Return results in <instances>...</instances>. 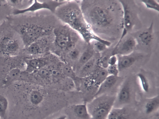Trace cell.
Segmentation results:
<instances>
[{
	"mask_svg": "<svg viewBox=\"0 0 159 119\" xmlns=\"http://www.w3.org/2000/svg\"><path fill=\"white\" fill-rule=\"evenodd\" d=\"M108 75L118 76H119V71L117 64L114 65H109L106 68Z\"/></svg>",
	"mask_w": 159,
	"mask_h": 119,
	"instance_id": "4dcf8cb0",
	"label": "cell"
},
{
	"mask_svg": "<svg viewBox=\"0 0 159 119\" xmlns=\"http://www.w3.org/2000/svg\"><path fill=\"white\" fill-rule=\"evenodd\" d=\"M95 53L91 44H88L76 63L72 67L76 73L95 55Z\"/></svg>",
	"mask_w": 159,
	"mask_h": 119,
	"instance_id": "e0dca14e",
	"label": "cell"
},
{
	"mask_svg": "<svg viewBox=\"0 0 159 119\" xmlns=\"http://www.w3.org/2000/svg\"><path fill=\"white\" fill-rule=\"evenodd\" d=\"M20 70L18 68H13L9 71L8 75L9 77L12 78L18 77L20 73Z\"/></svg>",
	"mask_w": 159,
	"mask_h": 119,
	"instance_id": "1f68e13d",
	"label": "cell"
},
{
	"mask_svg": "<svg viewBox=\"0 0 159 119\" xmlns=\"http://www.w3.org/2000/svg\"><path fill=\"white\" fill-rule=\"evenodd\" d=\"M70 30V28L66 26H60L55 28L53 30L55 45L63 51L68 42Z\"/></svg>",
	"mask_w": 159,
	"mask_h": 119,
	"instance_id": "5bb4252c",
	"label": "cell"
},
{
	"mask_svg": "<svg viewBox=\"0 0 159 119\" xmlns=\"http://www.w3.org/2000/svg\"><path fill=\"white\" fill-rule=\"evenodd\" d=\"M50 31L49 29L39 25L28 23L20 25L18 30L24 48L40 38L46 36Z\"/></svg>",
	"mask_w": 159,
	"mask_h": 119,
	"instance_id": "277c9868",
	"label": "cell"
},
{
	"mask_svg": "<svg viewBox=\"0 0 159 119\" xmlns=\"http://www.w3.org/2000/svg\"><path fill=\"white\" fill-rule=\"evenodd\" d=\"M2 1H2V0H0V4L2 2Z\"/></svg>",
	"mask_w": 159,
	"mask_h": 119,
	"instance_id": "d590c367",
	"label": "cell"
},
{
	"mask_svg": "<svg viewBox=\"0 0 159 119\" xmlns=\"http://www.w3.org/2000/svg\"><path fill=\"white\" fill-rule=\"evenodd\" d=\"M60 65L64 76L71 80L74 82L75 87H80L81 78L77 76L72 67L65 62H61Z\"/></svg>",
	"mask_w": 159,
	"mask_h": 119,
	"instance_id": "ac0fdd59",
	"label": "cell"
},
{
	"mask_svg": "<svg viewBox=\"0 0 159 119\" xmlns=\"http://www.w3.org/2000/svg\"><path fill=\"white\" fill-rule=\"evenodd\" d=\"M6 1L9 5L14 7V9L22 10L30 6L33 1L31 2L30 0H9Z\"/></svg>",
	"mask_w": 159,
	"mask_h": 119,
	"instance_id": "d4e9b609",
	"label": "cell"
},
{
	"mask_svg": "<svg viewBox=\"0 0 159 119\" xmlns=\"http://www.w3.org/2000/svg\"><path fill=\"white\" fill-rule=\"evenodd\" d=\"M80 41L75 47L70 51L64 55L66 62L73 67L76 63L86 46Z\"/></svg>",
	"mask_w": 159,
	"mask_h": 119,
	"instance_id": "2e32d148",
	"label": "cell"
},
{
	"mask_svg": "<svg viewBox=\"0 0 159 119\" xmlns=\"http://www.w3.org/2000/svg\"><path fill=\"white\" fill-rule=\"evenodd\" d=\"M8 107V101L7 98L0 94V118L3 119L6 115Z\"/></svg>",
	"mask_w": 159,
	"mask_h": 119,
	"instance_id": "83f0119b",
	"label": "cell"
},
{
	"mask_svg": "<svg viewBox=\"0 0 159 119\" xmlns=\"http://www.w3.org/2000/svg\"><path fill=\"white\" fill-rule=\"evenodd\" d=\"M115 95L104 94L94 98L87 104L90 119H107L114 107Z\"/></svg>",
	"mask_w": 159,
	"mask_h": 119,
	"instance_id": "3957f363",
	"label": "cell"
},
{
	"mask_svg": "<svg viewBox=\"0 0 159 119\" xmlns=\"http://www.w3.org/2000/svg\"><path fill=\"white\" fill-rule=\"evenodd\" d=\"M92 45L95 53H99L104 51L108 47L104 43L97 40H93Z\"/></svg>",
	"mask_w": 159,
	"mask_h": 119,
	"instance_id": "f1b7e54d",
	"label": "cell"
},
{
	"mask_svg": "<svg viewBox=\"0 0 159 119\" xmlns=\"http://www.w3.org/2000/svg\"><path fill=\"white\" fill-rule=\"evenodd\" d=\"M2 2L0 4V22L6 17L7 13L6 8L2 5Z\"/></svg>",
	"mask_w": 159,
	"mask_h": 119,
	"instance_id": "d6a6232c",
	"label": "cell"
},
{
	"mask_svg": "<svg viewBox=\"0 0 159 119\" xmlns=\"http://www.w3.org/2000/svg\"><path fill=\"white\" fill-rule=\"evenodd\" d=\"M57 14L62 21L81 35L87 44L90 43L93 40H97L108 47L111 45L110 42L102 39L95 34L77 4H69L65 5L57 11Z\"/></svg>",
	"mask_w": 159,
	"mask_h": 119,
	"instance_id": "6da1fadb",
	"label": "cell"
},
{
	"mask_svg": "<svg viewBox=\"0 0 159 119\" xmlns=\"http://www.w3.org/2000/svg\"><path fill=\"white\" fill-rule=\"evenodd\" d=\"M117 57L116 55H111L109 58L108 61V65H114L117 64Z\"/></svg>",
	"mask_w": 159,
	"mask_h": 119,
	"instance_id": "836d02e7",
	"label": "cell"
},
{
	"mask_svg": "<svg viewBox=\"0 0 159 119\" xmlns=\"http://www.w3.org/2000/svg\"><path fill=\"white\" fill-rule=\"evenodd\" d=\"M153 24L152 22L149 26L140 32L136 39L137 43L139 42L142 45L149 46L152 43L153 39Z\"/></svg>",
	"mask_w": 159,
	"mask_h": 119,
	"instance_id": "ffe728a7",
	"label": "cell"
},
{
	"mask_svg": "<svg viewBox=\"0 0 159 119\" xmlns=\"http://www.w3.org/2000/svg\"><path fill=\"white\" fill-rule=\"evenodd\" d=\"M85 14L84 18L92 30L108 29L113 26L115 19L113 10L111 7L99 3L89 7Z\"/></svg>",
	"mask_w": 159,
	"mask_h": 119,
	"instance_id": "7a4b0ae2",
	"label": "cell"
},
{
	"mask_svg": "<svg viewBox=\"0 0 159 119\" xmlns=\"http://www.w3.org/2000/svg\"><path fill=\"white\" fill-rule=\"evenodd\" d=\"M137 42L133 36L127 37L124 40L117 43L111 52V55H125L133 53Z\"/></svg>",
	"mask_w": 159,
	"mask_h": 119,
	"instance_id": "30bf717a",
	"label": "cell"
},
{
	"mask_svg": "<svg viewBox=\"0 0 159 119\" xmlns=\"http://www.w3.org/2000/svg\"><path fill=\"white\" fill-rule=\"evenodd\" d=\"M21 50V44L18 39L9 35H4L0 39V52L3 54L15 56Z\"/></svg>",
	"mask_w": 159,
	"mask_h": 119,
	"instance_id": "9c48e42d",
	"label": "cell"
},
{
	"mask_svg": "<svg viewBox=\"0 0 159 119\" xmlns=\"http://www.w3.org/2000/svg\"><path fill=\"white\" fill-rule=\"evenodd\" d=\"M137 111L127 106L120 108L113 107L107 119H138Z\"/></svg>",
	"mask_w": 159,
	"mask_h": 119,
	"instance_id": "8fae6325",
	"label": "cell"
},
{
	"mask_svg": "<svg viewBox=\"0 0 159 119\" xmlns=\"http://www.w3.org/2000/svg\"><path fill=\"white\" fill-rule=\"evenodd\" d=\"M67 116L65 115H62L57 117L54 119H67Z\"/></svg>",
	"mask_w": 159,
	"mask_h": 119,
	"instance_id": "e575fe53",
	"label": "cell"
},
{
	"mask_svg": "<svg viewBox=\"0 0 159 119\" xmlns=\"http://www.w3.org/2000/svg\"><path fill=\"white\" fill-rule=\"evenodd\" d=\"M116 56L118 59L117 65L119 72L131 67L143 57L141 53L134 52L127 55Z\"/></svg>",
	"mask_w": 159,
	"mask_h": 119,
	"instance_id": "4fadbf2b",
	"label": "cell"
},
{
	"mask_svg": "<svg viewBox=\"0 0 159 119\" xmlns=\"http://www.w3.org/2000/svg\"><path fill=\"white\" fill-rule=\"evenodd\" d=\"M95 55L88 62L84 65L76 72L79 77L82 78L90 75L95 67L99 57Z\"/></svg>",
	"mask_w": 159,
	"mask_h": 119,
	"instance_id": "d6986e66",
	"label": "cell"
},
{
	"mask_svg": "<svg viewBox=\"0 0 159 119\" xmlns=\"http://www.w3.org/2000/svg\"><path fill=\"white\" fill-rule=\"evenodd\" d=\"M51 66L48 65L36 71L38 76L46 81H51Z\"/></svg>",
	"mask_w": 159,
	"mask_h": 119,
	"instance_id": "4316f807",
	"label": "cell"
},
{
	"mask_svg": "<svg viewBox=\"0 0 159 119\" xmlns=\"http://www.w3.org/2000/svg\"><path fill=\"white\" fill-rule=\"evenodd\" d=\"M108 75L107 69L101 67L98 62L94 70L89 76L99 86Z\"/></svg>",
	"mask_w": 159,
	"mask_h": 119,
	"instance_id": "603a6c76",
	"label": "cell"
},
{
	"mask_svg": "<svg viewBox=\"0 0 159 119\" xmlns=\"http://www.w3.org/2000/svg\"><path fill=\"white\" fill-rule=\"evenodd\" d=\"M137 76L142 90L144 92L148 93L150 89V84L148 77L142 72L139 73Z\"/></svg>",
	"mask_w": 159,
	"mask_h": 119,
	"instance_id": "484cf974",
	"label": "cell"
},
{
	"mask_svg": "<svg viewBox=\"0 0 159 119\" xmlns=\"http://www.w3.org/2000/svg\"><path fill=\"white\" fill-rule=\"evenodd\" d=\"M73 110L75 114L79 119H90L86 102L74 105Z\"/></svg>",
	"mask_w": 159,
	"mask_h": 119,
	"instance_id": "cb8c5ba5",
	"label": "cell"
},
{
	"mask_svg": "<svg viewBox=\"0 0 159 119\" xmlns=\"http://www.w3.org/2000/svg\"><path fill=\"white\" fill-rule=\"evenodd\" d=\"M146 7L148 9L159 11V3L155 0H142L141 1Z\"/></svg>",
	"mask_w": 159,
	"mask_h": 119,
	"instance_id": "f546056e",
	"label": "cell"
},
{
	"mask_svg": "<svg viewBox=\"0 0 159 119\" xmlns=\"http://www.w3.org/2000/svg\"><path fill=\"white\" fill-rule=\"evenodd\" d=\"M123 80L119 76L108 75L99 85L95 97L104 94L113 95L112 93L117 91Z\"/></svg>",
	"mask_w": 159,
	"mask_h": 119,
	"instance_id": "ba28073f",
	"label": "cell"
},
{
	"mask_svg": "<svg viewBox=\"0 0 159 119\" xmlns=\"http://www.w3.org/2000/svg\"><path fill=\"white\" fill-rule=\"evenodd\" d=\"M46 36L41 37L28 47L23 50L28 55L37 57L45 52L48 48L49 41Z\"/></svg>",
	"mask_w": 159,
	"mask_h": 119,
	"instance_id": "7c38bea8",
	"label": "cell"
},
{
	"mask_svg": "<svg viewBox=\"0 0 159 119\" xmlns=\"http://www.w3.org/2000/svg\"><path fill=\"white\" fill-rule=\"evenodd\" d=\"M159 108V96L156 95L146 99L144 105L145 113L149 115L157 111Z\"/></svg>",
	"mask_w": 159,
	"mask_h": 119,
	"instance_id": "7402d4cb",
	"label": "cell"
},
{
	"mask_svg": "<svg viewBox=\"0 0 159 119\" xmlns=\"http://www.w3.org/2000/svg\"><path fill=\"white\" fill-rule=\"evenodd\" d=\"M25 69L30 72L36 71L49 65V59L47 57H37L26 59Z\"/></svg>",
	"mask_w": 159,
	"mask_h": 119,
	"instance_id": "9a60e30c",
	"label": "cell"
},
{
	"mask_svg": "<svg viewBox=\"0 0 159 119\" xmlns=\"http://www.w3.org/2000/svg\"><path fill=\"white\" fill-rule=\"evenodd\" d=\"M45 91L42 89L35 88L32 89L28 95L29 101L31 104L35 106L40 105L44 101Z\"/></svg>",
	"mask_w": 159,
	"mask_h": 119,
	"instance_id": "44dd1931",
	"label": "cell"
},
{
	"mask_svg": "<svg viewBox=\"0 0 159 119\" xmlns=\"http://www.w3.org/2000/svg\"><path fill=\"white\" fill-rule=\"evenodd\" d=\"M65 3L64 1L44 0L41 2L39 1L34 0L30 6L24 9H14L12 13L14 15H17L28 12H34L43 9L48 10L52 12L55 13L58 7Z\"/></svg>",
	"mask_w": 159,
	"mask_h": 119,
	"instance_id": "8992f818",
	"label": "cell"
},
{
	"mask_svg": "<svg viewBox=\"0 0 159 119\" xmlns=\"http://www.w3.org/2000/svg\"><path fill=\"white\" fill-rule=\"evenodd\" d=\"M134 84L130 78L124 80L116 94L114 107L127 106L131 102L135 94Z\"/></svg>",
	"mask_w": 159,
	"mask_h": 119,
	"instance_id": "5b68a950",
	"label": "cell"
},
{
	"mask_svg": "<svg viewBox=\"0 0 159 119\" xmlns=\"http://www.w3.org/2000/svg\"><path fill=\"white\" fill-rule=\"evenodd\" d=\"M123 9V30L118 42L121 41L127 34L132 30L136 21V14L131 7L130 3L126 0H119Z\"/></svg>",
	"mask_w": 159,
	"mask_h": 119,
	"instance_id": "52a82bcc",
	"label": "cell"
}]
</instances>
